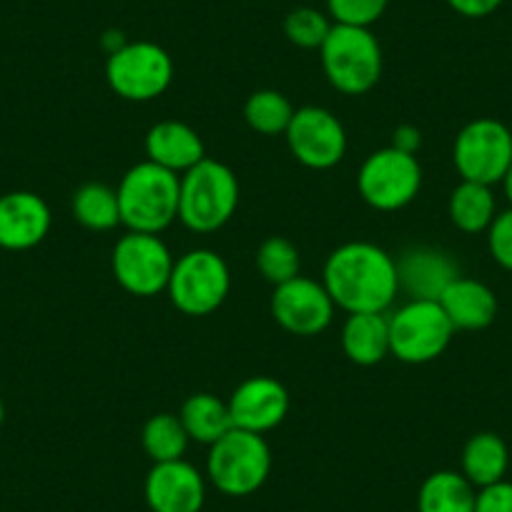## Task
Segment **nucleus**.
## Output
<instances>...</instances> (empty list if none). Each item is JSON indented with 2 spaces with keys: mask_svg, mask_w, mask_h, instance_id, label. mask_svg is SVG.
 Returning <instances> with one entry per match:
<instances>
[{
  "mask_svg": "<svg viewBox=\"0 0 512 512\" xmlns=\"http://www.w3.org/2000/svg\"><path fill=\"white\" fill-rule=\"evenodd\" d=\"M53 224L51 206L33 191L0 196V249L28 251L41 244Z\"/></svg>",
  "mask_w": 512,
  "mask_h": 512,
  "instance_id": "17",
  "label": "nucleus"
},
{
  "mask_svg": "<svg viewBox=\"0 0 512 512\" xmlns=\"http://www.w3.org/2000/svg\"><path fill=\"white\" fill-rule=\"evenodd\" d=\"M73 216L91 231H111L121 224L118 194L101 181H88L73 194Z\"/></svg>",
  "mask_w": 512,
  "mask_h": 512,
  "instance_id": "25",
  "label": "nucleus"
},
{
  "mask_svg": "<svg viewBox=\"0 0 512 512\" xmlns=\"http://www.w3.org/2000/svg\"><path fill=\"white\" fill-rule=\"evenodd\" d=\"M452 161L462 181L502 184L512 166V131L497 118H475L460 128Z\"/></svg>",
  "mask_w": 512,
  "mask_h": 512,
  "instance_id": "9",
  "label": "nucleus"
},
{
  "mask_svg": "<svg viewBox=\"0 0 512 512\" xmlns=\"http://www.w3.org/2000/svg\"><path fill=\"white\" fill-rule=\"evenodd\" d=\"M462 475L480 490L505 480L510 467V450L495 432H477L462 447Z\"/></svg>",
  "mask_w": 512,
  "mask_h": 512,
  "instance_id": "21",
  "label": "nucleus"
},
{
  "mask_svg": "<svg viewBox=\"0 0 512 512\" xmlns=\"http://www.w3.org/2000/svg\"><path fill=\"white\" fill-rule=\"evenodd\" d=\"M144 149L146 159L179 176L206 159V146L199 131L191 128L189 123L174 121V118L159 121L149 128Z\"/></svg>",
  "mask_w": 512,
  "mask_h": 512,
  "instance_id": "18",
  "label": "nucleus"
},
{
  "mask_svg": "<svg viewBox=\"0 0 512 512\" xmlns=\"http://www.w3.org/2000/svg\"><path fill=\"white\" fill-rule=\"evenodd\" d=\"M390 0H327V16L339 26L369 28L384 16Z\"/></svg>",
  "mask_w": 512,
  "mask_h": 512,
  "instance_id": "30",
  "label": "nucleus"
},
{
  "mask_svg": "<svg viewBox=\"0 0 512 512\" xmlns=\"http://www.w3.org/2000/svg\"><path fill=\"white\" fill-rule=\"evenodd\" d=\"M475 512H512V482L500 480L477 490Z\"/></svg>",
  "mask_w": 512,
  "mask_h": 512,
  "instance_id": "32",
  "label": "nucleus"
},
{
  "mask_svg": "<svg viewBox=\"0 0 512 512\" xmlns=\"http://www.w3.org/2000/svg\"><path fill=\"white\" fill-rule=\"evenodd\" d=\"M174 254L159 234L128 231L116 241L111 254L113 277L134 297H156L169 289Z\"/></svg>",
  "mask_w": 512,
  "mask_h": 512,
  "instance_id": "10",
  "label": "nucleus"
},
{
  "mask_svg": "<svg viewBox=\"0 0 512 512\" xmlns=\"http://www.w3.org/2000/svg\"><path fill=\"white\" fill-rule=\"evenodd\" d=\"M440 307L445 309L452 327L462 332H480L487 329L497 317V297L485 282L470 277H457L445 289L440 299Z\"/></svg>",
  "mask_w": 512,
  "mask_h": 512,
  "instance_id": "19",
  "label": "nucleus"
},
{
  "mask_svg": "<svg viewBox=\"0 0 512 512\" xmlns=\"http://www.w3.org/2000/svg\"><path fill=\"white\" fill-rule=\"evenodd\" d=\"M332 18L327 13L317 11V8H294L284 21V33H287L289 43L304 51H319L322 43L327 41L329 31H332Z\"/></svg>",
  "mask_w": 512,
  "mask_h": 512,
  "instance_id": "29",
  "label": "nucleus"
},
{
  "mask_svg": "<svg viewBox=\"0 0 512 512\" xmlns=\"http://www.w3.org/2000/svg\"><path fill=\"white\" fill-rule=\"evenodd\" d=\"M284 139L294 159L314 171L334 169L347 154V131L342 121L322 106L297 108Z\"/></svg>",
  "mask_w": 512,
  "mask_h": 512,
  "instance_id": "12",
  "label": "nucleus"
},
{
  "mask_svg": "<svg viewBox=\"0 0 512 512\" xmlns=\"http://www.w3.org/2000/svg\"><path fill=\"white\" fill-rule=\"evenodd\" d=\"M229 412L234 427L256 435H267L289 415V392L279 379L259 374L249 377L231 392Z\"/></svg>",
  "mask_w": 512,
  "mask_h": 512,
  "instance_id": "14",
  "label": "nucleus"
},
{
  "mask_svg": "<svg viewBox=\"0 0 512 512\" xmlns=\"http://www.w3.org/2000/svg\"><path fill=\"white\" fill-rule=\"evenodd\" d=\"M505 0H447V6L465 18H487L502 6Z\"/></svg>",
  "mask_w": 512,
  "mask_h": 512,
  "instance_id": "33",
  "label": "nucleus"
},
{
  "mask_svg": "<svg viewBox=\"0 0 512 512\" xmlns=\"http://www.w3.org/2000/svg\"><path fill=\"white\" fill-rule=\"evenodd\" d=\"M256 269L274 287L299 277L302 256H299L297 244L289 241L287 236H269V239H264L259 249H256Z\"/></svg>",
  "mask_w": 512,
  "mask_h": 512,
  "instance_id": "28",
  "label": "nucleus"
},
{
  "mask_svg": "<svg viewBox=\"0 0 512 512\" xmlns=\"http://www.w3.org/2000/svg\"><path fill=\"white\" fill-rule=\"evenodd\" d=\"M502 186H505V196H507V201H510V206H512V166H510V171H507L505 179H502Z\"/></svg>",
  "mask_w": 512,
  "mask_h": 512,
  "instance_id": "35",
  "label": "nucleus"
},
{
  "mask_svg": "<svg viewBox=\"0 0 512 512\" xmlns=\"http://www.w3.org/2000/svg\"><path fill=\"white\" fill-rule=\"evenodd\" d=\"M477 487L462 472L437 470L417 492V512H475Z\"/></svg>",
  "mask_w": 512,
  "mask_h": 512,
  "instance_id": "22",
  "label": "nucleus"
},
{
  "mask_svg": "<svg viewBox=\"0 0 512 512\" xmlns=\"http://www.w3.org/2000/svg\"><path fill=\"white\" fill-rule=\"evenodd\" d=\"M297 108L292 106L282 91L274 88H262L254 91L244 103V121L249 123L251 131L262 136H279L287 134L289 123Z\"/></svg>",
  "mask_w": 512,
  "mask_h": 512,
  "instance_id": "27",
  "label": "nucleus"
},
{
  "mask_svg": "<svg viewBox=\"0 0 512 512\" xmlns=\"http://www.w3.org/2000/svg\"><path fill=\"white\" fill-rule=\"evenodd\" d=\"M181 422H184L186 432H189L191 442H199V445L211 447L216 440L226 435L229 430H234V422H231L229 402L219 400L211 392H196L189 400L181 405L179 412Z\"/></svg>",
  "mask_w": 512,
  "mask_h": 512,
  "instance_id": "24",
  "label": "nucleus"
},
{
  "mask_svg": "<svg viewBox=\"0 0 512 512\" xmlns=\"http://www.w3.org/2000/svg\"><path fill=\"white\" fill-rule=\"evenodd\" d=\"M395 262L400 292H405L410 299L437 302L445 289L457 277H462L455 259L437 246H412V249L402 251V256Z\"/></svg>",
  "mask_w": 512,
  "mask_h": 512,
  "instance_id": "16",
  "label": "nucleus"
},
{
  "mask_svg": "<svg viewBox=\"0 0 512 512\" xmlns=\"http://www.w3.org/2000/svg\"><path fill=\"white\" fill-rule=\"evenodd\" d=\"M106 81L123 101H154L169 91L174 81V61L159 43L126 41L118 51L108 53Z\"/></svg>",
  "mask_w": 512,
  "mask_h": 512,
  "instance_id": "7",
  "label": "nucleus"
},
{
  "mask_svg": "<svg viewBox=\"0 0 512 512\" xmlns=\"http://www.w3.org/2000/svg\"><path fill=\"white\" fill-rule=\"evenodd\" d=\"M447 214L455 229L462 234H482L490 229L492 219L497 216V201L492 186L477 184V181H460L452 189L447 201Z\"/></svg>",
  "mask_w": 512,
  "mask_h": 512,
  "instance_id": "23",
  "label": "nucleus"
},
{
  "mask_svg": "<svg viewBox=\"0 0 512 512\" xmlns=\"http://www.w3.org/2000/svg\"><path fill=\"white\" fill-rule=\"evenodd\" d=\"M239 206V179L221 161L206 156L181 174L179 221L196 234H211L231 221Z\"/></svg>",
  "mask_w": 512,
  "mask_h": 512,
  "instance_id": "3",
  "label": "nucleus"
},
{
  "mask_svg": "<svg viewBox=\"0 0 512 512\" xmlns=\"http://www.w3.org/2000/svg\"><path fill=\"white\" fill-rule=\"evenodd\" d=\"M189 432H186L184 422L179 415L171 412H159V415L149 417L141 432V445L144 452L151 457V462H174L184 460L186 450H189Z\"/></svg>",
  "mask_w": 512,
  "mask_h": 512,
  "instance_id": "26",
  "label": "nucleus"
},
{
  "mask_svg": "<svg viewBox=\"0 0 512 512\" xmlns=\"http://www.w3.org/2000/svg\"><path fill=\"white\" fill-rule=\"evenodd\" d=\"M3 420H6V407H3V400H0V427H3Z\"/></svg>",
  "mask_w": 512,
  "mask_h": 512,
  "instance_id": "36",
  "label": "nucleus"
},
{
  "mask_svg": "<svg viewBox=\"0 0 512 512\" xmlns=\"http://www.w3.org/2000/svg\"><path fill=\"white\" fill-rule=\"evenodd\" d=\"M319 56L327 81L344 96H362L382 78V48L369 28L334 23Z\"/></svg>",
  "mask_w": 512,
  "mask_h": 512,
  "instance_id": "5",
  "label": "nucleus"
},
{
  "mask_svg": "<svg viewBox=\"0 0 512 512\" xmlns=\"http://www.w3.org/2000/svg\"><path fill=\"white\" fill-rule=\"evenodd\" d=\"M337 304L332 302L322 282L309 277H294L274 287L272 314L284 332L294 337H317L327 332Z\"/></svg>",
  "mask_w": 512,
  "mask_h": 512,
  "instance_id": "13",
  "label": "nucleus"
},
{
  "mask_svg": "<svg viewBox=\"0 0 512 512\" xmlns=\"http://www.w3.org/2000/svg\"><path fill=\"white\" fill-rule=\"evenodd\" d=\"M322 284L347 314L387 312L400 292L395 256L372 241L337 246L324 262Z\"/></svg>",
  "mask_w": 512,
  "mask_h": 512,
  "instance_id": "1",
  "label": "nucleus"
},
{
  "mask_svg": "<svg viewBox=\"0 0 512 512\" xmlns=\"http://www.w3.org/2000/svg\"><path fill=\"white\" fill-rule=\"evenodd\" d=\"M151 512H201L206 502V477L186 460L156 462L144 482Z\"/></svg>",
  "mask_w": 512,
  "mask_h": 512,
  "instance_id": "15",
  "label": "nucleus"
},
{
  "mask_svg": "<svg viewBox=\"0 0 512 512\" xmlns=\"http://www.w3.org/2000/svg\"><path fill=\"white\" fill-rule=\"evenodd\" d=\"M455 337L440 302L410 299L390 317V352L405 364L435 362Z\"/></svg>",
  "mask_w": 512,
  "mask_h": 512,
  "instance_id": "8",
  "label": "nucleus"
},
{
  "mask_svg": "<svg viewBox=\"0 0 512 512\" xmlns=\"http://www.w3.org/2000/svg\"><path fill=\"white\" fill-rule=\"evenodd\" d=\"M359 196L377 211H400L417 199L422 189V166L415 154L392 146L369 154L357 174Z\"/></svg>",
  "mask_w": 512,
  "mask_h": 512,
  "instance_id": "11",
  "label": "nucleus"
},
{
  "mask_svg": "<svg viewBox=\"0 0 512 512\" xmlns=\"http://www.w3.org/2000/svg\"><path fill=\"white\" fill-rule=\"evenodd\" d=\"M342 349L357 367H374L390 352V317L384 312L349 314L342 327Z\"/></svg>",
  "mask_w": 512,
  "mask_h": 512,
  "instance_id": "20",
  "label": "nucleus"
},
{
  "mask_svg": "<svg viewBox=\"0 0 512 512\" xmlns=\"http://www.w3.org/2000/svg\"><path fill=\"white\" fill-rule=\"evenodd\" d=\"M272 472V447L264 435L234 427L209 447L206 480L229 497L254 495Z\"/></svg>",
  "mask_w": 512,
  "mask_h": 512,
  "instance_id": "4",
  "label": "nucleus"
},
{
  "mask_svg": "<svg viewBox=\"0 0 512 512\" xmlns=\"http://www.w3.org/2000/svg\"><path fill=\"white\" fill-rule=\"evenodd\" d=\"M229 289L231 272L224 256L211 249H191L176 259L166 294L186 317H206L226 302Z\"/></svg>",
  "mask_w": 512,
  "mask_h": 512,
  "instance_id": "6",
  "label": "nucleus"
},
{
  "mask_svg": "<svg viewBox=\"0 0 512 512\" xmlns=\"http://www.w3.org/2000/svg\"><path fill=\"white\" fill-rule=\"evenodd\" d=\"M487 234V249L495 264H500L505 272H512V206L505 211H497Z\"/></svg>",
  "mask_w": 512,
  "mask_h": 512,
  "instance_id": "31",
  "label": "nucleus"
},
{
  "mask_svg": "<svg viewBox=\"0 0 512 512\" xmlns=\"http://www.w3.org/2000/svg\"><path fill=\"white\" fill-rule=\"evenodd\" d=\"M181 176L154 161H141L118 184L121 224L139 234H161L179 219Z\"/></svg>",
  "mask_w": 512,
  "mask_h": 512,
  "instance_id": "2",
  "label": "nucleus"
},
{
  "mask_svg": "<svg viewBox=\"0 0 512 512\" xmlns=\"http://www.w3.org/2000/svg\"><path fill=\"white\" fill-rule=\"evenodd\" d=\"M392 149L405 151V154H415L420 151L422 146V134L417 126H410V123H402V126L395 128V134H392Z\"/></svg>",
  "mask_w": 512,
  "mask_h": 512,
  "instance_id": "34",
  "label": "nucleus"
}]
</instances>
